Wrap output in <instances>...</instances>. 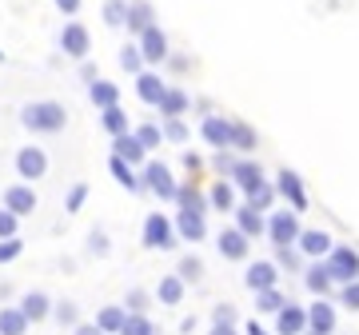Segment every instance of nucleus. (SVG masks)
I'll use <instances>...</instances> for the list:
<instances>
[{"label": "nucleus", "instance_id": "nucleus-13", "mask_svg": "<svg viewBox=\"0 0 359 335\" xmlns=\"http://www.w3.org/2000/svg\"><path fill=\"white\" fill-rule=\"evenodd\" d=\"M308 335H335V303H327V296L308 303Z\"/></svg>", "mask_w": 359, "mask_h": 335}, {"label": "nucleus", "instance_id": "nucleus-12", "mask_svg": "<svg viewBox=\"0 0 359 335\" xmlns=\"http://www.w3.org/2000/svg\"><path fill=\"white\" fill-rule=\"evenodd\" d=\"M44 172H48V156H44V148L28 144V148H20V152H16V176H20V180L36 184Z\"/></svg>", "mask_w": 359, "mask_h": 335}, {"label": "nucleus", "instance_id": "nucleus-25", "mask_svg": "<svg viewBox=\"0 0 359 335\" xmlns=\"http://www.w3.org/2000/svg\"><path fill=\"white\" fill-rule=\"evenodd\" d=\"M236 196H240V188L231 184V176H219L216 184H212V192H208V200H212V207L216 212H236Z\"/></svg>", "mask_w": 359, "mask_h": 335}, {"label": "nucleus", "instance_id": "nucleus-47", "mask_svg": "<svg viewBox=\"0 0 359 335\" xmlns=\"http://www.w3.org/2000/svg\"><path fill=\"white\" fill-rule=\"evenodd\" d=\"M84 200H88V184H72V188H68V200H65V212L76 216L80 207H84Z\"/></svg>", "mask_w": 359, "mask_h": 335}, {"label": "nucleus", "instance_id": "nucleus-55", "mask_svg": "<svg viewBox=\"0 0 359 335\" xmlns=\"http://www.w3.org/2000/svg\"><path fill=\"white\" fill-rule=\"evenodd\" d=\"M52 4H56V8H60V13H65V16H76V13H80V4H84V0H52Z\"/></svg>", "mask_w": 359, "mask_h": 335}, {"label": "nucleus", "instance_id": "nucleus-51", "mask_svg": "<svg viewBox=\"0 0 359 335\" xmlns=\"http://www.w3.org/2000/svg\"><path fill=\"white\" fill-rule=\"evenodd\" d=\"M276 196H280V192H276V184H268V188H264V192H256L252 200H248V204H252V207H259V212H271V204H276Z\"/></svg>", "mask_w": 359, "mask_h": 335}, {"label": "nucleus", "instance_id": "nucleus-42", "mask_svg": "<svg viewBox=\"0 0 359 335\" xmlns=\"http://www.w3.org/2000/svg\"><path fill=\"white\" fill-rule=\"evenodd\" d=\"M120 335H156V323L144 315V311H128V323Z\"/></svg>", "mask_w": 359, "mask_h": 335}, {"label": "nucleus", "instance_id": "nucleus-41", "mask_svg": "<svg viewBox=\"0 0 359 335\" xmlns=\"http://www.w3.org/2000/svg\"><path fill=\"white\" fill-rule=\"evenodd\" d=\"M176 271L188 280V284H200V280H204V259H200V256H180Z\"/></svg>", "mask_w": 359, "mask_h": 335}, {"label": "nucleus", "instance_id": "nucleus-22", "mask_svg": "<svg viewBox=\"0 0 359 335\" xmlns=\"http://www.w3.org/2000/svg\"><path fill=\"white\" fill-rule=\"evenodd\" d=\"M4 207H13L16 216H32L36 212V192H32V184H13V188H4Z\"/></svg>", "mask_w": 359, "mask_h": 335}, {"label": "nucleus", "instance_id": "nucleus-60", "mask_svg": "<svg viewBox=\"0 0 359 335\" xmlns=\"http://www.w3.org/2000/svg\"><path fill=\"white\" fill-rule=\"evenodd\" d=\"M0 60H4V48H0Z\"/></svg>", "mask_w": 359, "mask_h": 335}, {"label": "nucleus", "instance_id": "nucleus-27", "mask_svg": "<svg viewBox=\"0 0 359 335\" xmlns=\"http://www.w3.org/2000/svg\"><path fill=\"white\" fill-rule=\"evenodd\" d=\"M176 207H184V212H204L208 216V207H212V200H208L200 188H196V180L188 184H180V192H176Z\"/></svg>", "mask_w": 359, "mask_h": 335}, {"label": "nucleus", "instance_id": "nucleus-29", "mask_svg": "<svg viewBox=\"0 0 359 335\" xmlns=\"http://www.w3.org/2000/svg\"><path fill=\"white\" fill-rule=\"evenodd\" d=\"M96 323H100L108 335H120L124 323H128V308H124V303H108V308L96 311Z\"/></svg>", "mask_w": 359, "mask_h": 335}, {"label": "nucleus", "instance_id": "nucleus-48", "mask_svg": "<svg viewBox=\"0 0 359 335\" xmlns=\"http://www.w3.org/2000/svg\"><path fill=\"white\" fill-rule=\"evenodd\" d=\"M339 303H344L347 311H359V280H351V284H339Z\"/></svg>", "mask_w": 359, "mask_h": 335}, {"label": "nucleus", "instance_id": "nucleus-45", "mask_svg": "<svg viewBox=\"0 0 359 335\" xmlns=\"http://www.w3.org/2000/svg\"><path fill=\"white\" fill-rule=\"evenodd\" d=\"M164 140H172V144L188 140V124H184V116H168L164 120Z\"/></svg>", "mask_w": 359, "mask_h": 335}, {"label": "nucleus", "instance_id": "nucleus-53", "mask_svg": "<svg viewBox=\"0 0 359 335\" xmlns=\"http://www.w3.org/2000/svg\"><path fill=\"white\" fill-rule=\"evenodd\" d=\"M184 168L192 172V180H196V176L204 172V160H200V156H196V152H184Z\"/></svg>", "mask_w": 359, "mask_h": 335}, {"label": "nucleus", "instance_id": "nucleus-44", "mask_svg": "<svg viewBox=\"0 0 359 335\" xmlns=\"http://www.w3.org/2000/svg\"><path fill=\"white\" fill-rule=\"evenodd\" d=\"M124 308H128V311H144V315H148V308H152V296H148L144 287H128V296H124Z\"/></svg>", "mask_w": 359, "mask_h": 335}, {"label": "nucleus", "instance_id": "nucleus-11", "mask_svg": "<svg viewBox=\"0 0 359 335\" xmlns=\"http://www.w3.org/2000/svg\"><path fill=\"white\" fill-rule=\"evenodd\" d=\"M280 264L276 259H256V264H248L244 271V284L248 292H268V287H280Z\"/></svg>", "mask_w": 359, "mask_h": 335}, {"label": "nucleus", "instance_id": "nucleus-2", "mask_svg": "<svg viewBox=\"0 0 359 335\" xmlns=\"http://www.w3.org/2000/svg\"><path fill=\"white\" fill-rule=\"evenodd\" d=\"M140 244L148 247V252H172V247L180 244L176 219L160 216V212H152V216H144V232H140Z\"/></svg>", "mask_w": 359, "mask_h": 335}, {"label": "nucleus", "instance_id": "nucleus-6", "mask_svg": "<svg viewBox=\"0 0 359 335\" xmlns=\"http://www.w3.org/2000/svg\"><path fill=\"white\" fill-rule=\"evenodd\" d=\"M136 44H140L144 64H148V68L168 64V56H172V48H168V32H164L160 25H152L148 32H140V36H136Z\"/></svg>", "mask_w": 359, "mask_h": 335}, {"label": "nucleus", "instance_id": "nucleus-50", "mask_svg": "<svg viewBox=\"0 0 359 335\" xmlns=\"http://www.w3.org/2000/svg\"><path fill=\"white\" fill-rule=\"evenodd\" d=\"M25 252V244H20V235H8V240H0V264H13L16 256Z\"/></svg>", "mask_w": 359, "mask_h": 335}, {"label": "nucleus", "instance_id": "nucleus-1", "mask_svg": "<svg viewBox=\"0 0 359 335\" xmlns=\"http://www.w3.org/2000/svg\"><path fill=\"white\" fill-rule=\"evenodd\" d=\"M20 124L28 132H40V136H56V132H65L68 112H65V104H56V100H32L20 108Z\"/></svg>", "mask_w": 359, "mask_h": 335}, {"label": "nucleus", "instance_id": "nucleus-52", "mask_svg": "<svg viewBox=\"0 0 359 335\" xmlns=\"http://www.w3.org/2000/svg\"><path fill=\"white\" fill-rule=\"evenodd\" d=\"M240 320V311L231 308V303H216V308H212V323H236Z\"/></svg>", "mask_w": 359, "mask_h": 335}, {"label": "nucleus", "instance_id": "nucleus-38", "mask_svg": "<svg viewBox=\"0 0 359 335\" xmlns=\"http://www.w3.org/2000/svg\"><path fill=\"white\" fill-rule=\"evenodd\" d=\"M304 252H299V244H292V247H276V264H280L283 271H304Z\"/></svg>", "mask_w": 359, "mask_h": 335}, {"label": "nucleus", "instance_id": "nucleus-37", "mask_svg": "<svg viewBox=\"0 0 359 335\" xmlns=\"http://www.w3.org/2000/svg\"><path fill=\"white\" fill-rule=\"evenodd\" d=\"M132 132H136V136L144 140V148H148V152H156V148L164 144V124H152V120H144V124H136Z\"/></svg>", "mask_w": 359, "mask_h": 335}, {"label": "nucleus", "instance_id": "nucleus-7", "mask_svg": "<svg viewBox=\"0 0 359 335\" xmlns=\"http://www.w3.org/2000/svg\"><path fill=\"white\" fill-rule=\"evenodd\" d=\"M327 268H332L335 284H351V280H359V252L347 244H335L327 256Z\"/></svg>", "mask_w": 359, "mask_h": 335}, {"label": "nucleus", "instance_id": "nucleus-30", "mask_svg": "<svg viewBox=\"0 0 359 335\" xmlns=\"http://www.w3.org/2000/svg\"><path fill=\"white\" fill-rule=\"evenodd\" d=\"M88 100L96 104V112H104V108L120 104V88H116L112 80H92L88 84Z\"/></svg>", "mask_w": 359, "mask_h": 335}, {"label": "nucleus", "instance_id": "nucleus-19", "mask_svg": "<svg viewBox=\"0 0 359 335\" xmlns=\"http://www.w3.org/2000/svg\"><path fill=\"white\" fill-rule=\"evenodd\" d=\"M112 152H116V156H124V160H128V164H136V168L148 164V148H144V140L136 136V132L112 136Z\"/></svg>", "mask_w": 359, "mask_h": 335}, {"label": "nucleus", "instance_id": "nucleus-57", "mask_svg": "<svg viewBox=\"0 0 359 335\" xmlns=\"http://www.w3.org/2000/svg\"><path fill=\"white\" fill-rule=\"evenodd\" d=\"M80 80H84V84H92V80H100V76H96V64H88V60H80Z\"/></svg>", "mask_w": 359, "mask_h": 335}, {"label": "nucleus", "instance_id": "nucleus-24", "mask_svg": "<svg viewBox=\"0 0 359 335\" xmlns=\"http://www.w3.org/2000/svg\"><path fill=\"white\" fill-rule=\"evenodd\" d=\"M332 235L327 232H320V228H308V232L299 235V252H304V256L308 259H327L332 256Z\"/></svg>", "mask_w": 359, "mask_h": 335}, {"label": "nucleus", "instance_id": "nucleus-39", "mask_svg": "<svg viewBox=\"0 0 359 335\" xmlns=\"http://www.w3.org/2000/svg\"><path fill=\"white\" fill-rule=\"evenodd\" d=\"M104 25L108 28L128 25V0H108V4H104Z\"/></svg>", "mask_w": 359, "mask_h": 335}, {"label": "nucleus", "instance_id": "nucleus-36", "mask_svg": "<svg viewBox=\"0 0 359 335\" xmlns=\"http://www.w3.org/2000/svg\"><path fill=\"white\" fill-rule=\"evenodd\" d=\"M256 144H259L256 128H252L248 120H236V140H231V148H236V152H256Z\"/></svg>", "mask_w": 359, "mask_h": 335}, {"label": "nucleus", "instance_id": "nucleus-59", "mask_svg": "<svg viewBox=\"0 0 359 335\" xmlns=\"http://www.w3.org/2000/svg\"><path fill=\"white\" fill-rule=\"evenodd\" d=\"M244 335H268V331H264V327H259V323L252 320V323H248V327H244Z\"/></svg>", "mask_w": 359, "mask_h": 335}, {"label": "nucleus", "instance_id": "nucleus-5", "mask_svg": "<svg viewBox=\"0 0 359 335\" xmlns=\"http://www.w3.org/2000/svg\"><path fill=\"white\" fill-rule=\"evenodd\" d=\"M88 48H92L88 25H80V20H68V25L60 28V52H65L68 60H88Z\"/></svg>", "mask_w": 359, "mask_h": 335}, {"label": "nucleus", "instance_id": "nucleus-3", "mask_svg": "<svg viewBox=\"0 0 359 335\" xmlns=\"http://www.w3.org/2000/svg\"><path fill=\"white\" fill-rule=\"evenodd\" d=\"M299 235H304V228H299V212H295V207H280V212L268 216V240L276 247L299 244Z\"/></svg>", "mask_w": 359, "mask_h": 335}, {"label": "nucleus", "instance_id": "nucleus-21", "mask_svg": "<svg viewBox=\"0 0 359 335\" xmlns=\"http://www.w3.org/2000/svg\"><path fill=\"white\" fill-rule=\"evenodd\" d=\"M108 172H112V180L120 184V188H128V192H144V176L136 172V164H128L124 156H116L108 160Z\"/></svg>", "mask_w": 359, "mask_h": 335}, {"label": "nucleus", "instance_id": "nucleus-33", "mask_svg": "<svg viewBox=\"0 0 359 335\" xmlns=\"http://www.w3.org/2000/svg\"><path fill=\"white\" fill-rule=\"evenodd\" d=\"M100 124H104V132H108V136H124V132H132V128H128V112H124L120 104L104 108V112H100Z\"/></svg>", "mask_w": 359, "mask_h": 335}, {"label": "nucleus", "instance_id": "nucleus-46", "mask_svg": "<svg viewBox=\"0 0 359 335\" xmlns=\"http://www.w3.org/2000/svg\"><path fill=\"white\" fill-rule=\"evenodd\" d=\"M231 152H236V148H219V152L212 156V168H216L219 176H231V172H236V164H240Z\"/></svg>", "mask_w": 359, "mask_h": 335}, {"label": "nucleus", "instance_id": "nucleus-15", "mask_svg": "<svg viewBox=\"0 0 359 335\" xmlns=\"http://www.w3.org/2000/svg\"><path fill=\"white\" fill-rule=\"evenodd\" d=\"M164 76H160V68H144L140 76H136V96H140L144 104H152V108H160V100H164Z\"/></svg>", "mask_w": 359, "mask_h": 335}, {"label": "nucleus", "instance_id": "nucleus-34", "mask_svg": "<svg viewBox=\"0 0 359 335\" xmlns=\"http://www.w3.org/2000/svg\"><path fill=\"white\" fill-rule=\"evenodd\" d=\"M287 303V296H283L280 287H268V292H256V311L259 315H276V311Z\"/></svg>", "mask_w": 359, "mask_h": 335}, {"label": "nucleus", "instance_id": "nucleus-23", "mask_svg": "<svg viewBox=\"0 0 359 335\" xmlns=\"http://www.w3.org/2000/svg\"><path fill=\"white\" fill-rule=\"evenodd\" d=\"M156 25V8H152V0H128V32L132 36H140V32H148V28Z\"/></svg>", "mask_w": 359, "mask_h": 335}, {"label": "nucleus", "instance_id": "nucleus-32", "mask_svg": "<svg viewBox=\"0 0 359 335\" xmlns=\"http://www.w3.org/2000/svg\"><path fill=\"white\" fill-rule=\"evenodd\" d=\"M28 323L32 320L20 311V303H16V308H0V335H25Z\"/></svg>", "mask_w": 359, "mask_h": 335}, {"label": "nucleus", "instance_id": "nucleus-49", "mask_svg": "<svg viewBox=\"0 0 359 335\" xmlns=\"http://www.w3.org/2000/svg\"><path fill=\"white\" fill-rule=\"evenodd\" d=\"M16 228H20V216H16L13 207H0V240L16 235Z\"/></svg>", "mask_w": 359, "mask_h": 335}, {"label": "nucleus", "instance_id": "nucleus-54", "mask_svg": "<svg viewBox=\"0 0 359 335\" xmlns=\"http://www.w3.org/2000/svg\"><path fill=\"white\" fill-rule=\"evenodd\" d=\"M72 335H108V331H104L96 320H92V323H76V327H72Z\"/></svg>", "mask_w": 359, "mask_h": 335}, {"label": "nucleus", "instance_id": "nucleus-31", "mask_svg": "<svg viewBox=\"0 0 359 335\" xmlns=\"http://www.w3.org/2000/svg\"><path fill=\"white\" fill-rule=\"evenodd\" d=\"M188 108H192V96H188L184 88H172V84H168L164 100H160V116H164V120L168 116H184Z\"/></svg>", "mask_w": 359, "mask_h": 335}, {"label": "nucleus", "instance_id": "nucleus-9", "mask_svg": "<svg viewBox=\"0 0 359 335\" xmlns=\"http://www.w3.org/2000/svg\"><path fill=\"white\" fill-rule=\"evenodd\" d=\"M276 192H280V200H287V207L308 212V188H304V180H299V172L280 168V176H276Z\"/></svg>", "mask_w": 359, "mask_h": 335}, {"label": "nucleus", "instance_id": "nucleus-58", "mask_svg": "<svg viewBox=\"0 0 359 335\" xmlns=\"http://www.w3.org/2000/svg\"><path fill=\"white\" fill-rule=\"evenodd\" d=\"M208 335H240V331H236V323H212Z\"/></svg>", "mask_w": 359, "mask_h": 335}, {"label": "nucleus", "instance_id": "nucleus-35", "mask_svg": "<svg viewBox=\"0 0 359 335\" xmlns=\"http://www.w3.org/2000/svg\"><path fill=\"white\" fill-rule=\"evenodd\" d=\"M120 68H124V72H128V76H140L144 68V52H140V44H124V48H120Z\"/></svg>", "mask_w": 359, "mask_h": 335}, {"label": "nucleus", "instance_id": "nucleus-10", "mask_svg": "<svg viewBox=\"0 0 359 335\" xmlns=\"http://www.w3.org/2000/svg\"><path fill=\"white\" fill-rule=\"evenodd\" d=\"M231 184L240 188V196H248V200H252L256 192H264V188H268V176H264V168H259L256 160H240V164H236V172H231Z\"/></svg>", "mask_w": 359, "mask_h": 335}, {"label": "nucleus", "instance_id": "nucleus-20", "mask_svg": "<svg viewBox=\"0 0 359 335\" xmlns=\"http://www.w3.org/2000/svg\"><path fill=\"white\" fill-rule=\"evenodd\" d=\"M176 232H180V240H188V244H200V240L208 235L204 212H184V207H180V212H176Z\"/></svg>", "mask_w": 359, "mask_h": 335}, {"label": "nucleus", "instance_id": "nucleus-18", "mask_svg": "<svg viewBox=\"0 0 359 335\" xmlns=\"http://www.w3.org/2000/svg\"><path fill=\"white\" fill-rule=\"evenodd\" d=\"M304 287H308L311 296H332V268H327V259H311L308 268H304Z\"/></svg>", "mask_w": 359, "mask_h": 335}, {"label": "nucleus", "instance_id": "nucleus-17", "mask_svg": "<svg viewBox=\"0 0 359 335\" xmlns=\"http://www.w3.org/2000/svg\"><path fill=\"white\" fill-rule=\"evenodd\" d=\"M231 216H236V228L244 235H252V240L268 235V212H259V207H252V204H240Z\"/></svg>", "mask_w": 359, "mask_h": 335}, {"label": "nucleus", "instance_id": "nucleus-56", "mask_svg": "<svg viewBox=\"0 0 359 335\" xmlns=\"http://www.w3.org/2000/svg\"><path fill=\"white\" fill-rule=\"evenodd\" d=\"M168 68H172V72H188L192 60H188V56H168Z\"/></svg>", "mask_w": 359, "mask_h": 335}, {"label": "nucleus", "instance_id": "nucleus-14", "mask_svg": "<svg viewBox=\"0 0 359 335\" xmlns=\"http://www.w3.org/2000/svg\"><path fill=\"white\" fill-rule=\"evenodd\" d=\"M276 335H308V308H299V303H283L276 311Z\"/></svg>", "mask_w": 359, "mask_h": 335}, {"label": "nucleus", "instance_id": "nucleus-16", "mask_svg": "<svg viewBox=\"0 0 359 335\" xmlns=\"http://www.w3.org/2000/svg\"><path fill=\"white\" fill-rule=\"evenodd\" d=\"M216 247H219V256L224 259H248V247H252V235H244L240 228H224V232L216 235Z\"/></svg>", "mask_w": 359, "mask_h": 335}, {"label": "nucleus", "instance_id": "nucleus-26", "mask_svg": "<svg viewBox=\"0 0 359 335\" xmlns=\"http://www.w3.org/2000/svg\"><path fill=\"white\" fill-rule=\"evenodd\" d=\"M184 292H188V280H184L180 271H172V275H164V280L156 284V299H160L164 308H176L180 299H184Z\"/></svg>", "mask_w": 359, "mask_h": 335}, {"label": "nucleus", "instance_id": "nucleus-40", "mask_svg": "<svg viewBox=\"0 0 359 335\" xmlns=\"http://www.w3.org/2000/svg\"><path fill=\"white\" fill-rule=\"evenodd\" d=\"M52 320L60 323V327H76L80 323V308L72 299H60V303H52Z\"/></svg>", "mask_w": 359, "mask_h": 335}, {"label": "nucleus", "instance_id": "nucleus-28", "mask_svg": "<svg viewBox=\"0 0 359 335\" xmlns=\"http://www.w3.org/2000/svg\"><path fill=\"white\" fill-rule=\"evenodd\" d=\"M20 311H25L32 323H40V320L52 315V299L44 296V292H25V296H20Z\"/></svg>", "mask_w": 359, "mask_h": 335}, {"label": "nucleus", "instance_id": "nucleus-8", "mask_svg": "<svg viewBox=\"0 0 359 335\" xmlns=\"http://www.w3.org/2000/svg\"><path fill=\"white\" fill-rule=\"evenodd\" d=\"M200 136H204V144H212V148H231V140H236V120L219 116V112H212V116L200 120Z\"/></svg>", "mask_w": 359, "mask_h": 335}, {"label": "nucleus", "instance_id": "nucleus-4", "mask_svg": "<svg viewBox=\"0 0 359 335\" xmlns=\"http://www.w3.org/2000/svg\"><path fill=\"white\" fill-rule=\"evenodd\" d=\"M140 176H144V192H152V196H160V200H172V204H176L180 184H176V176H172V168L168 164L148 160V164L140 168Z\"/></svg>", "mask_w": 359, "mask_h": 335}, {"label": "nucleus", "instance_id": "nucleus-43", "mask_svg": "<svg viewBox=\"0 0 359 335\" xmlns=\"http://www.w3.org/2000/svg\"><path fill=\"white\" fill-rule=\"evenodd\" d=\"M88 252L96 259H104L108 252H112V240H108V232H104V228H92V232H88Z\"/></svg>", "mask_w": 359, "mask_h": 335}]
</instances>
